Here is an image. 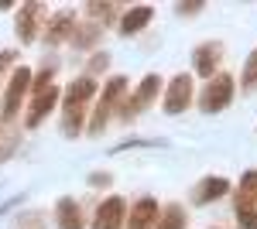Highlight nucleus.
<instances>
[{
	"label": "nucleus",
	"mask_w": 257,
	"mask_h": 229,
	"mask_svg": "<svg viewBox=\"0 0 257 229\" xmlns=\"http://www.w3.org/2000/svg\"><path fill=\"white\" fill-rule=\"evenodd\" d=\"M230 99H233V79L230 76H213L206 82L202 96H199V106H202V113H219V110H226Z\"/></svg>",
	"instance_id": "f257e3e1"
},
{
	"label": "nucleus",
	"mask_w": 257,
	"mask_h": 229,
	"mask_svg": "<svg viewBox=\"0 0 257 229\" xmlns=\"http://www.w3.org/2000/svg\"><path fill=\"white\" fill-rule=\"evenodd\" d=\"M127 93V79L123 76H113L110 82H106V89H103V99H99V110L93 113V120H89V134H99L103 127H106V116H110V110L120 103V96Z\"/></svg>",
	"instance_id": "f03ea898"
},
{
	"label": "nucleus",
	"mask_w": 257,
	"mask_h": 229,
	"mask_svg": "<svg viewBox=\"0 0 257 229\" xmlns=\"http://www.w3.org/2000/svg\"><path fill=\"white\" fill-rule=\"evenodd\" d=\"M28 89H31V69L18 65V69H14V76H11V86H7V96H4V110H0L7 123L18 116L21 99H24V93H28Z\"/></svg>",
	"instance_id": "7ed1b4c3"
},
{
	"label": "nucleus",
	"mask_w": 257,
	"mask_h": 229,
	"mask_svg": "<svg viewBox=\"0 0 257 229\" xmlns=\"http://www.w3.org/2000/svg\"><path fill=\"white\" fill-rule=\"evenodd\" d=\"M158 89H161V76H144V82L138 86V93L131 96L127 103H120V116H123V120H134V116L158 96Z\"/></svg>",
	"instance_id": "20e7f679"
},
{
	"label": "nucleus",
	"mask_w": 257,
	"mask_h": 229,
	"mask_svg": "<svg viewBox=\"0 0 257 229\" xmlns=\"http://www.w3.org/2000/svg\"><path fill=\"white\" fill-rule=\"evenodd\" d=\"M192 103V79L175 76L168 82V96H165V113H182Z\"/></svg>",
	"instance_id": "39448f33"
},
{
	"label": "nucleus",
	"mask_w": 257,
	"mask_h": 229,
	"mask_svg": "<svg viewBox=\"0 0 257 229\" xmlns=\"http://www.w3.org/2000/svg\"><path fill=\"white\" fill-rule=\"evenodd\" d=\"M123 226V198H106L96 209V219H93V229H120Z\"/></svg>",
	"instance_id": "423d86ee"
},
{
	"label": "nucleus",
	"mask_w": 257,
	"mask_h": 229,
	"mask_svg": "<svg viewBox=\"0 0 257 229\" xmlns=\"http://www.w3.org/2000/svg\"><path fill=\"white\" fill-rule=\"evenodd\" d=\"M158 202L155 198H141L138 205H134V212H131V222H127V229H155L158 226Z\"/></svg>",
	"instance_id": "0eeeda50"
},
{
	"label": "nucleus",
	"mask_w": 257,
	"mask_h": 229,
	"mask_svg": "<svg viewBox=\"0 0 257 229\" xmlns=\"http://www.w3.org/2000/svg\"><path fill=\"white\" fill-rule=\"evenodd\" d=\"M72 31H76V14H72V11H59L55 18L48 21L45 41H48V45H59L62 38H72Z\"/></svg>",
	"instance_id": "6e6552de"
},
{
	"label": "nucleus",
	"mask_w": 257,
	"mask_h": 229,
	"mask_svg": "<svg viewBox=\"0 0 257 229\" xmlns=\"http://www.w3.org/2000/svg\"><path fill=\"white\" fill-rule=\"evenodd\" d=\"M55 103H59V89L55 86H48L45 93H35V103H31V113H28V127H38L45 116L55 110Z\"/></svg>",
	"instance_id": "1a4fd4ad"
},
{
	"label": "nucleus",
	"mask_w": 257,
	"mask_h": 229,
	"mask_svg": "<svg viewBox=\"0 0 257 229\" xmlns=\"http://www.w3.org/2000/svg\"><path fill=\"white\" fill-rule=\"evenodd\" d=\"M45 14V7L41 4H24L18 11V38L28 45V41H35V28H38V18Z\"/></svg>",
	"instance_id": "9d476101"
},
{
	"label": "nucleus",
	"mask_w": 257,
	"mask_h": 229,
	"mask_svg": "<svg viewBox=\"0 0 257 229\" xmlns=\"http://www.w3.org/2000/svg\"><path fill=\"white\" fill-rule=\"evenodd\" d=\"M219 41H213V45H199L196 48V72L202 79H213V72H216V65H219Z\"/></svg>",
	"instance_id": "9b49d317"
},
{
	"label": "nucleus",
	"mask_w": 257,
	"mask_h": 229,
	"mask_svg": "<svg viewBox=\"0 0 257 229\" xmlns=\"http://www.w3.org/2000/svg\"><path fill=\"white\" fill-rule=\"evenodd\" d=\"M155 18V11L151 7H134V11H127L123 18H120V35L127 38V35H138L141 28H148Z\"/></svg>",
	"instance_id": "f8f14e48"
},
{
	"label": "nucleus",
	"mask_w": 257,
	"mask_h": 229,
	"mask_svg": "<svg viewBox=\"0 0 257 229\" xmlns=\"http://www.w3.org/2000/svg\"><path fill=\"white\" fill-rule=\"evenodd\" d=\"M230 191V181L226 178H206V181H199V188H196V198L199 205H206V202H216V198H223Z\"/></svg>",
	"instance_id": "ddd939ff"
},
{
	"label": "nucleus",
	"mask_w": 257,
	"mask_h": 229,
	"mask_svg": "<svg viewBox=\"0 0 257 229\" xmlns=\"http://www.w3.org/2000/svg\"><path fill=\"white\" fill-rule=\"evenodd\" d=\"M55 215H59V229H82L79 202H72V198H59V205H55Z\"/></svg>",
	"instance_id": "4468645a"
},
{
	"label": "nucleus",
	"mask_w": 257,
	"mask_h": 229,
	"mask_svg": "<svg viewBox=\"0 0 257 229\" xmlns=\"http://www.w3.org/2000/svg\"><path fill=\"white\" fill-rule=\"evenodd\" d=\"M89 96H96V82H93L89 76H82L65 89V103H69V106H82Z\"/></svg>",
	"instance_id": "2eb2a0df"
},
{
	"label": "nucleus",
	"mask_w": 257,
	"mask_h": 229,
	"mask_svg": "<svg viewBox=\"0 0 257 229\" xmlns=\"http://www.w3.org/2000/svg\"><path fill=\"white\" fill-rule=\"evenodd\" d=\"M158 229H185V209L182 205H165L158 212Z\"/></svg>",
	"instance_id": "dca6fc26"
},
{
	"label": "nucleus",
	"mask_w": 257,
	"mask_h": 229,
	"mask_svg": "<svg viewBox=\"0 0 257 229\" xmlns=\"http://www.w3.org/2000/svg\"><path fill=\"white\" fill-rule=\"evenodd\" d=\"M82 106H65V120H62V130H65V137H79L82 130Z\"/></svg>",
	"instance_id": "f3484780"
},
{
	"label": "nucleus",
	"mask_w": 257,
	"mask_h": 229,
	"mask_svg": "<svg viewBox=\"0 0 257 229\" xmlns=\"http://www.w3.org/2000/svg\"><path fill=\"white\" fill-rule=\"evenodd\" d=\"M237 195L257 209V171H247V174H243V181H240V191H237Z\"/></svg>",
	"instance_id": "a211bd4d"
},
{
	"label": "nucleus",
	"mask_w": 257,
	"mask_h": 229,
	"mask_svg": "<svg viewBox=\"0 0 257 229\" xmlns=\"http://www.w3.org/2000/svg\"><path fill=\"white\" fill-rule=\"evenodd\" d=\"M237 219H240L243 229H257V209L250 205V202H243L240 195H237Z\"/></svg>",
	"instance_id": "6ab92c4d"
},
{
	"label": "nucleus",
	"mask_w": 257,
	"mask_h": 229,
	"mask_svg": "<svg viewBox=\"0 0 257 229\" xmlns=\"http://www.w3.org/2000/svg\"><path fill=\"white\" fill-rule=\"evenodd\" d=\"M96 35H99L96 24H86L82 31H72V45H76V48H89V45L96 41Z\"/></svg>",
	"instance_id": "aec40b11"
},
{
	"label": "nucleus",
	"mask_w": 257,
	"mask_h": 229,
	"mask_svg": "<svg viewBox=\"0 0 257 229\" xmlns=\"http://www.w3.org/2000/svg\"><path fill=\"white\" fill-rule=\"evenodd\" d=\"M14 147H18V137H14V130H11V127H7V130H4V134H0V161H7V157H11V151H14Z\"/></svg>",
	"instance_id": "412c9836"
},
{
	"label": "nucleus",
	"mask_w": 257,
	"mask_h": 229,
	"mask_svg": "<svg viewBox=\"0 0 257 229\" xmlns=\"http://www.w3.org/2000/svg\"><path fill=\"white\" fill-rule=\"evenodd\" d=\"M86 11H89V18H99V21H110V18H113V7H110V4H89Z\"/></svg>",
	"instance_id": "4be33fe9"
},
{
	"label": "nucleus",
	"mask_w": 257,
	"mask_h": 229,
	"mask_svg": "<svg viewBox=\"0 0 257 229\" xmlns=\"http://www.w3.org/2000/svg\"><path fill=\"white\" fill-rule=\"evenodd\" d=\"M257 82V48H254V55L247 58V69H243V86H254Z\"/></svg>",
	"instance_id": "5701e85b"
},
{
	"label": "nucleus",
	"mask_w": 257,
	"mask_h": 229,
	"mask_svg": "<svg viewBox=\"0 0 257 229\" xmlns=\"http://www.w3.org/2000/svg\"><path fill=\"white\" fill-rule=\"evenodd\" d=\"M106 65H110V58L103 55V52H99L96 58H89V72H103V69H106Z\"/></svg>",
	"instance_id": "b1692460"
},
{
	"label": "nucleus",
	"mask_w": 257,
	"mask_h": 229,
	"mask_svg": "<svg viewBox=\"0 0 257 229\" xmlns=\"http://www.w3.org/2000/svg\"><path fill=\"white\" fill-rule=\"evenodd\" d=\"M89 185H96V188L103 185V188H106V185H110V174H106V171H96V174H89Z\"/></svg>",
	"instance_id": "393cba45"
},
{
	"label": "nucleus",
	"mask_w": 257,
	"mask_h": 229,
	"mask_svg": "<svg viewBox=\"0 0 257 229\" xmlns=\"http://www.w3.org/2000/svg\"><path fill=\"white\" fill-rule=\"evenodd\" d=\"M175 11H178V14H199V11H202V4H178Z\"/></svg>",
	"instance_id": "a878e982"
},
{
	"label": "nucleus",
	"mask_w": 257,
	"mask_h": 229,
	"mask_svg": "<svg viewBox=\"0 0 257 229\" xmlns=\"http://www.w3.org/2000/svg\"><path fill=\"white\" fill-rule=\"evenodd\" d=\"M11 62H14V52H0V76L11 69Z\"/></svg>",
	"instance_id": "bb28decb"
}]
</instances>
